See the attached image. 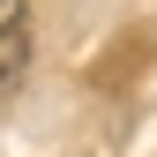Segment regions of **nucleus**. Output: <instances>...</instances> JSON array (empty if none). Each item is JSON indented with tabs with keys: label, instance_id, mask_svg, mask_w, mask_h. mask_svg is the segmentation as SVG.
<instances>
[{
	"label": "nucleus",
	"instance_id": "nucleus-1",
	"mask_svg": "<svg viewBox=\"0 0 157 157\" xmlns=\"http://www.w3.org/2000/svg\"><path fill=\"white\" fill-rule=\"evenodd\" d=\"M30 60V8L23 0H0V82H15Z\"/></svg>",
	"mask_w": 157,
	"mask_h": 157
}]
</instances>
